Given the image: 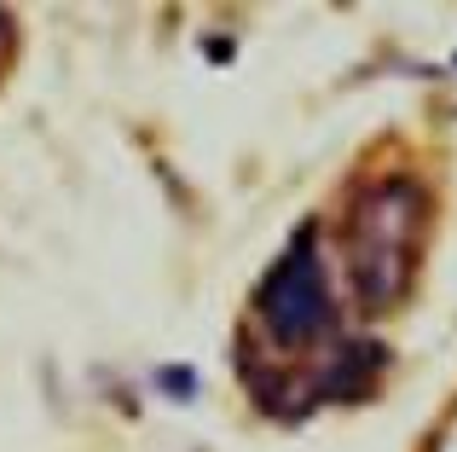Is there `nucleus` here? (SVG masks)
<instances>
[{
    "instance_id": "nucleus-1",
    "label": "nucleus",
    "mask_w": 457,
    "mask_h": 452,
    "mask_svg": "<svg viewBox=\"0 0 457 452\" xmlns=\"http://www.w3.org/2000/svg\"><path fill=\"white\" fill-rule=\"evenodd\" d=\"M417 215H423V192L411 180H382L359 197L347 249H353V284L365 307L400 302L417 255Z\"/></svg>"
},
{
    "instance_id": "nucleus-2",
    "label": "nucleus",
    "mask_w": 457,
    "mask_h": 452,
    "mask_svg": "<svg viewBox=\"0 0 457 452\" xmlns=\"http://www.w3.org/2000/svg\"><path fill=\"white\" fill-rule=\"evenodd\" d=\"M261 319L272 325L278 342H312L330 325V279H324V261L312 249V238L302 232L290 244V255L272 267L267 290H261Z\"/></svg>"
},
{
    "instance_id": "nucleus-3",
    "label": "nucleus",
    "mask_w": 457,
    "mask_h": 452,
    "mask_svg": "<svg viewBox=\"0 0 457 452\" xmlns=\"http://www.w3.org/2000/svg\"><path fill=\"white\" fill-rule=\"evenodd\" d=\"M0 41H6V18H0Z\"/></svg>"
}]
</instances>
